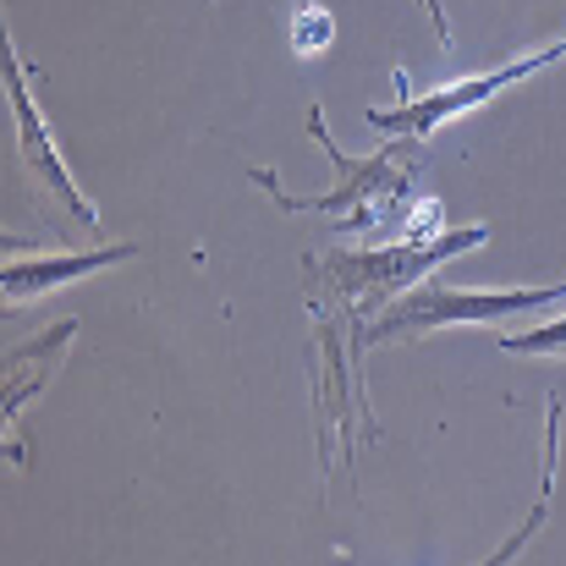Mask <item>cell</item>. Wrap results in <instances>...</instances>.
I'll list each match as a JSON object with an SVG mask.
<instances>
[{
	"mask_svg": "<svg viewBox=\"0 0 566 566\" xmlns=\"http://www.w3.org/2000/svg\"><path fill=\"white\" fill-rule=\"evenodd\" d=\"M562 286H528V292H451V286H429L418 281L407 297H396L375 325L353 319L358 325V353L379 347V342H401V336H418V331H440V325H506V319H523L545 303H562Z\"/></svg>",
	"mask_w": 566,
	"mask_h": 566,
	"instance_id": "cell-3",
	"label": "cell"
},
{
	"mask_svg": "<svg viewBox=\"0 0 566 566\" xmlns=\"http://www.w3.org/2000/svg\"><path fill=\"white\" fill-rule=\"evenodd\" d=\"M506 353H566V319L539 325V331H517V336H506Z\"/></svg>",
	"mask_w": 566,
	"mask_h": 566,
	"instance_id": "cell-10",
	"label": "cell"
},
{
	"mask_svg": "<svg viewBox=\"0 0 566 566\" xmlns=\"http://www.w3.org/2000/svg\"><path fill=\"white\" fill-rule=\"evenodd\" d=\"M440 198H423L418 209H407L401 220H396V237H407V242H429V237H440Z\"/></svg>",
	"mask_w": 566,
	"mask_h": 566,
	"instance_id": "cell-9",
	"label": "cell"
},
{
	"mask_svg": "<svg viewBox=\"0 0 566 566\" xmlns=\"http://www.w3.org/2000/svg\"><path fill=\"white\" fill-rule=\"evenodd\" d=\"M331 39H336V17H331L319 0H297V6H292V50L308 61V55L331 50Z\"/></svg>",
	"mask_w": 566,
	"mask_h": 566,
	"instance_id": "cell-8",
	"label": "cell"
},
{
	"mask_svg": "<svg viewBox=\"0 0 566 566\" xmlns=\"http://www.w3.org/2000/svg\"><path fill=\"white\" fill-rule=\"evenodd\" d=\"M308 133H314V144H325V160L336 166V188L325 192V198H286L281 182L270 177V171H253V182L259 188L275 192V203L281 209H308V214H342V231H375L385 226L390 214H396V203L407 198L412 188V171H418V160H401V155H412L407 144H390V149H379L375 160H353V155H342L336 144H331V133H325V116H319V105L308 111Z\"/></svg>",
	"mask_w": 566,
	"mask_h": 566,
	"instance_id": "cell-2",
	"label": "cell"
},
{
	"mask_svg": "<svg viewBox=\"0 0 566 566\" xmlns=\"http://www.w3.org/2000/svg\"><path fill=\"white\" fill-rule=\"evenodd\" d=\"M479 242H490L484 226L440 231V237H429V242L396 237V242H385V248H325V253L308 259V270H325V275H331V292H336L342 303H353V314L369 319L375 308L385 314L390 297H407L429 270H440L446 259H457V253H468V248H479Z\"/></svg>",
	"mask_w": 566,
	"mask_h": 566,
	"instance_id": "cell-1",
	"label": "cell"
},
{
	"mask_svg": "<svg viewBox=\"0 0 566 566\" xmlns=\"http://www.w3.org/2000/svg\"><path fill=\"white\" fill-rule=\"evenodd\" d=\"M556 418H562V401H551V423H545V490H539V506H534V517H528V523L495 551V562H512V556L539 534V523H545V512H551V490H556Z\"/></svg>",
	"mask_w": 566,
	"mask_h": 566,
	"instance_id": "cell-7",
	"label": "cell"
},
{
	"mask_svg": "<svg viewBox=\"0 0 566 566\" xmlns=\"http://www.w3.org/2000/svg\"><path fill=\"white\" fill-rule=\"evenodd\" d=\"M562 55H566V39H562V44H551V50H539V55H523V61L501 66V72H484V77L446 83V88H434V94H423V99H407V105H396V111H369V122H375V127H385V133H401V138H412V144H429V138H434L446 122H457V116L479 111L484 99H495L501 88H512V83L534 77L539 66H551V61H562Z\"/></svg>",
	"mask_w": 566,
	"mask_h": 566,
	"instance_id": "cell-4",
	"label": "cell"
},
{
	"mask_svg": "<svg viewBox=\"0 0 566 566\" xmlns=\"http://www.w3.org/2000/svg\"><path fill=\"white\" fill-rule=\"evenodd\" d=\"M429 6V17H434V28H440V39H446V11H440V0H423Z\"/></svg>",
	"mask_w": 566,
	"mask_h": 566,
	"instance_id": "cell-11",
	"label": "cell"
},
{
	"mask_svg": "<svg viewBox=\"0 0 566 566\" xmlns=\"http://www.w3.org/2000/svg\"><path fill=\"white\" fill-rule=\"evenodd\" d=\"M6 94H11V111H17V138H22V155H28V171H39L50 192H61V203L83 220V226H94L99 214H94V203L77 192V182L66 177V166H61V149L50 144V127H44V116H39V105H33V94H28V77H22V66H17V55H6Z\"/></svg>",
	"mask_w": 566,
	"mask_h": 566,
	"instance_id": "cell-5",
	"label": "cell"
},
{
	"mask_svg": "<svg viewBox=\"0 0 566 566\" xmlns=\"http://www.w3.org/2000/svg\"><path fill=\"white\" fill-rule=\"evenodd\" d=\"M127 259H138L133 242L88 248V253H61V259H11L0 281H6V297H11V303H28V297H39V292H50V286L83 281V275H94V270H105V264H127Z\"/></svg>",
	"mask_w": 566,
	"mask_h": 566,
	"instance_id": "cell-6",
	"label": "cell"
}]
</instances>
